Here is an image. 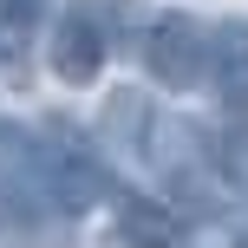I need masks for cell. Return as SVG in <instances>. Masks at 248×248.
<instances>
[{"label":"cell","mask_w":248,"mask_h":248,"mask_svg":"<svg viewBox=\"0 0 248 248\" xmlns=\"http://www.w3.org/2000/svg\"><path fill=\"white\" fill-rule=\"evenodd\" d=\"M222 170H229V176H235V183L248 189V131H235V137L222 144Z\"/></svg>","instance_id":"8992f818"},{"label":"cell","mask_w":248,"mask_h":248,"mask_svg":"<svg viewBox=\"0 0 248 248\" xmlns=\"http://www.w3.org/2000/svg\"><path fill=\"white\" fill-rule=\"evenodd\" d=\"M111 235L124 248H176L183 242V216L157 196H137V189H118L111 196Z\"/></svg>","instance_id":"3957f363"},{"label":"cell","mask_w":248,"mask_h":248,"mask_svg":"<svg viewBox=\"0 0 248 248\" xmlns=\"http://www.w3.org/2000/svg\"><path fill=\"white\" fill-rule=\"evenodd\" d=\"M105 59H111V26L92 0H72V7L52 20V39H46V65L59 85H98Z\"/></svg>","instance_id":"7a4b0ae2"},{"label":"cell","mask_w":248,"mask_h":248,"mask_svg":"<svg viewBox=\"0 0 248 248\" xmlns=\"http://www.w3.org/2000/svg\"><path fill=\"white\" fill-rule=\"evenodd\" d=\"M209 85L229 111L248 118V20H222L216 26V59H209Z\"/></svg>","instance_id":"277c9868"},{"label":"cell","mask_w":248,"mask_h":248,"mask_svg":"<svg viewBox=\"0 0 248 248\" xmlns=\"http://www.w3.org/2000/svg\"><path fill=\"white\" fill-rule=\"evenodd\" d=\"M0 222H7V176H0Z\"/></svg>","instance_id":"52a82bcc"},{"label":"cell","mask_w":248,"mask_h":248,"mask_svg":"<svg viewBox=\"0 0 248 248\" xmlns=\"http://www.w3.org/2000/svg\"><path fill=\"white\" fill-rule=\"evenodd\" d=\"M39 13H46V0H0V78L20 72L26 46L39 33Z\"/></svg>","instance_id":"5b68a950"},{"label":"cell","mask_w":248,"mask_h":248,"mask_svg":"<svg viewBox=\"0 0 248 248\" xmlns=\"http://www.w3.org/2000/svg\"><path fill=\"white\" fill-rule=\"evenodd\" d=\"M144 65L150 78H157L163 92H196L202 78H209V59H216V33L202 20H189V13H157V20L144 26Z\"/></svg>","instance_id":"6da1fadb"}]
</instances>
